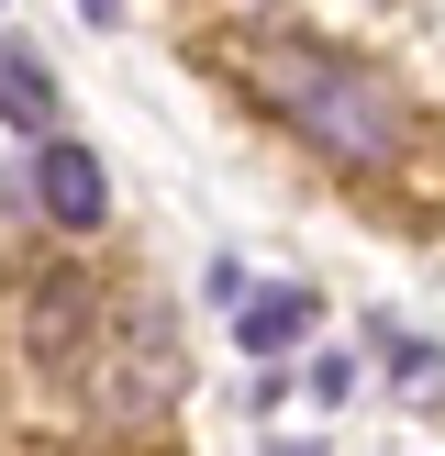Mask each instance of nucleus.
<instances>
[{
  "label": "nucleus",
  "mask_w": 445,
  "mask_h": 456,
  "mask_svg": "<svg viewBox=\"0 0 445 456\" xmlns=\"http://www.w3.org/2000/svg\"><path fill=\"white\" fill-rule=\"evenodd\" d=\"M245 89H256V111L279 134H301V145L323 156V167H345V178L390 167V156L412 145L400 78H378L368 56H334V45H301V34L256 45V56H245Z\"/></svg>",
  "instance_id": "f257e3e1"
},
{
  "label": "nucleus",
  "mask_w": 445,
  "mask_h": 456,
  "mask_svg": "<svg viewBox=\"0 0 445 456\" xmlns=\"http://www.w3.org/2000/svg\"><path fill=\"white\" fill-rule=\"evenodd\" d=\"M34 200H44L56 234H101L111 223V178H101V156H89L78 134H44L34 145Z\"/></svg>",
  "instance_id": "f03ea898"
},
{
  "label": "nucleus",
  "mask_w": 445,
  "mask_h": 456,
  "mask_svg": "<svg viewBox=\"0 0 445 456\" xmlns=\"http://www.w3.org/2000/svg\"><path fill=\"white\" fill-rule=\"evenodd\" d=\"M234 334H245V356H289L312 334V289H289V279H267V289H245V312H234Z\"/></svg>",
  "instance_id": "7ed1b4c3"
},
{
  "label": "nucleus",
  "mask_w": 445,
  "mask_h": 456,
  "mask_svg": "<svg viewBox=\"0 0 445 456\" xmlns=\"http://www.w3.org/2000/svg\"><path fill=\"white\" fill-rule=\"evenodd\" d=\"M0 123H12V134H34V145L56 134V78H44L34 56H12V45H0Z\"/></svg>",
  "instance_id": "20e7f679"
},
{
  "label": "nucleus",
  "mask_w": 445,
  "mask_h": 456,
  "mask_svg": "<svg viewBox=\"0 0 445 456\" xmlns=\"http://www.w3.org/2000/svg\"><path fill=\"white\" fill-rule=\"evenodd\" d=\"M368 346H378V368H390L400 390H412V412H434V401H445V356L423 346V334H400V323H378Z\"/></svg>",
  "instance_id": "39448f33"
},
{
  "label": "nucleus",
  "mask_w": 445,
  "mask_h": 456,
  "mask_svg": "<svg viewBox=\"0 0 445 456\" xmlns=\"http://www.w3.org/2000/svg\"><path fill=\"white\" fill-rule=\"evenodd\" d=\"M78 12H89V22H123V0H78Z\"/></svg>",
  "instance_id": "423d86ee"
}]
</instances>
